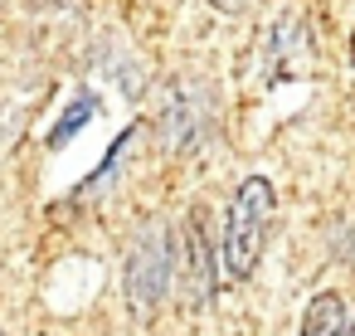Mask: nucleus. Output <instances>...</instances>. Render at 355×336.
I'll return each instance as SVG.
<instances>
[{"label":"nucleus","instance_id":"0eeeda50","mask_svg":"<svg viewBox=\"0 0 355 336\" xmlns=\"http://www.w3.org/2000/svg\"><path fill=\"white\" fill-rule=\"evenodd\" d=\"M209 6H214V10H243L248 0H209Z\"/></svg>","mask_w":355,"mask_h":336},{"label":"nucleus","instance_id":"39448f33","mask_svg":"<svg viewBox=\"0 0 355 336\" xmlns=\"http://www.w3.org/2000/svg\"><path fill=\"white\" fill-rule=\"evenodd\" d=\"M88 117H93V98H78V103H73V112H64V117H59V127L49 132V146H64V142L88 122Z\"/></svg>","mask_w":355,"mask_h":336},{"label":"nucleus","instance_id":"20e7f679","mask_svg":"<svg viewBox=\"0 0 355 336\" xmlns=\"http://www.w3.org/2000/svg\"><path fill=\"white\" fill-rule=\"evenodd\" d=\"M302 336H355L350 312H345V297H340V292H316V297L306 302Z\"/></svg>","mask_w":355,"mask_h":336},{"label":"nucleus","instance_id":"7ed1b4c3","mask_svg":"<svg viewBox=\"0 0 355 336\" xmlns=\"http://www.w3.org/2000/svg\"><path fill=\"white\" fill-rule=\"evenodd\" d=\"M185 278H190V307H205L209 302V292H214V278H219V268L209 263V249H205V215L195 210L190 215V229H185Z\"/></svg>","mask_w":355,"mask_h":336},{"label":"nucleus","instance_id":"423d86ee","mask_svg":"<svg viewBox=\"0 0 355 336\" xmlns=\"http://www.w3.org/2000/svg\"><path fill=\"white\" fill-rule=\"evenodd\" d=\"M127 142H132V132H122V137H117V146H112V156H107V161H103V166H98L88 180H83V195H93V190H107V180H112V171H117V161L127 156Z\"/></svg>","mask_w":355,"mask_h":336},{"label":"nucleus","instance_id":"f03ea898","mask_svg":"<svg viewBox=\"0 0 355 336\" xmlns=\"http://www.w3.org/2000/svg\"><path fill=\"white\" fill-rule=\"evenodd\" d=\"M166 283H171V244L161 229H151L127 253V302L137 312H151L166 297Z\"/></svg>","mask_w":355,"mask_h":336},{"label":"nucleus","instance_id":"f257e3e1","mask_svg":"<svg viewBox=\"0 0 355 336\" xmlns=\"http://www.w3.org/2000/svg\"><path fill=\"white\" fill-rule=\"evenodd\" d=\"M272 229V185L263 176H248L239 195L229 200L224 215V249H219V273L224 278H248L258 268V253Z\"/></svg>","mask_w":355,"mask_h":336},{"label":"nucleus","instance_id":"6e6552de","mask_svg":"<svg viewBox=\"0 0 355 336\" xmlns=\"http://www.w3.org/2000/svg\"><path fill=\"white\" fill-rule=\"evenodd\" d=\"M350 64H355V35H350Z\"/></svg>","mask_w":355,"mask_h":336}]
</instances>
